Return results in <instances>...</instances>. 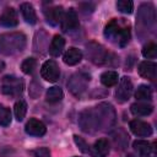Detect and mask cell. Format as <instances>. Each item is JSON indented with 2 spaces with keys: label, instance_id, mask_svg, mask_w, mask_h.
Masks as SVG:
<instances>
[{
  "label": "cell",
  "instance_id": "cell-1",
  "mask_svg": "<svg viewBox=\"0 0 157 157\" xmlns=\"http://www.w3.org/2000/svg\"><path fill=\"white\" fill-rule=\"evenodd\" d=\"M115 110L109 103H101L97 107L87 108L80 113L78 125L83 132L94 134L99 130H108L114 126Z\"/></svg>",
  "mask_w": 157,
  "mask_h": 157
},
{
  "label": "cell",
  "instance_id": "cell-2",
  "mask_svg": "<svg viewBox=\"0 0 157 157\" xmlns=\"http://www.w3.org/2000/svg\"><path fill=\"white\" fill-rule=\"evenodd\" d=\"M137 34L140 38L148 37L156 28V11L151 2H144L140 5L136 16Z\"/></svg>",
  "mask_w": 157,
  "mask_h": 157
},
{
  "label": "cell",
  "instance_id": "cell-3",
  "mask_svg": "<svg viewBox=\"0 0 157 157\" xmlns=\"http://www.w3.org/2000/svg\"><path fill=\"white\" fill-rule=\"evenodd\" d=\"M104 37L118 47H125L130 40V27L123 18H113L104 28Z\"/></svg>",
  "mask_w": 157,
  "mask_h": 157
},
{
  "label": "cell",
  "instance_id": "cell-4",
  "mask_svg": "<svg viewBox=\"0 0 157 157\" xmlns=\"http://www.w3.org/2000/svg\"><path fill=\"white\" fill-rule=\"evenodd\" d=\"M27 38L21 32H10L0 34V53L4 55H13L22 52L26 47Z\"/></svg>",
  "mask_w": 157,
  "mask_h": 157
},
{
  "label": "cell",
  "instance_id": "cell-5",
  "mask_svg": "<svg viewBox=\"0 0 157 157\" xmlns=\"http://www.w3.org/2000/svg\"><path fill=\"white\" fill-rule=\"evenodd\" d=\"M86 55L90 61L97 65L109 64V60H110V53L107 52L104 47H102L96 42H90L86 45Z\"/></svg>",
  "mask_w": 157,
  "mask_h": 157
},
{
  "label": "cell",
  "instance_id": "cell-6",
  "mask_svg": "<svg viewBox=\"0 0 157 157\" xmlns=\"http://www.w3.org/2000/svg\"><path fill=\"white\" fill-rule=\"evenodd\" d=\"M88 82H90V75H87L85 72H77V74H74L69 78L67 87L74 96L81 97L86 92Z\"/></svg>",
  "mask_w": 157,
  "mask_h": 157
},
{
  "label": "cell",
  "instance_id": "cell-7",
  "mask_svg": "<svg viewBox=\"0 0 157 157\" xmlns=\"http://www.w3.org/2000/svg\"><path fill=\"white\" fill-rule=\"evenodd\" d=\"M23 81L15 76H5L1 81V93L10 97H17L23 92Z\"/></svg>",
  "mask_w": 157,
  "mask_h": 157
},
{
  "label": "cell",
  "instance_id": "cell-8",
  "mask_svg": "<svg viewBox=\"0 0 157 157\" xmlns=\"http://www.w3.org/2000/svg\"><path fill=\"white\" fill-rule=\"evenodd\" d=\"M132 93V82L130 77L124 76L120 78L119 85L115 90V99L118 103H125L131 97Z\"/></svg>",
  "mask_w": 157,
  "mask_h": 157
},
{
  "label": "cell",
  "instance_id": "cell-9",
  "mask_svg": "<svg viewBox=\"0 0 157 157\" xmlns=\"http://www.w3.org/2000/svg\"><path fill=\"white\" fill-rule=\"evenodd\" d=\"M40 76L49 81V82H56L60 77V70L58 64L54 60H47L40 67Z\"/></svg>",
  "mask_w": 157,
  "mask_h": 157
},
{
  "label": "cell",
  "instance_id": "cell-10",
  "mask_svg": "<svg viewBox=\"0 0 157 157\" xmlns=\"http://www.w3.org/2000/svg\"><path fill=\"white\" fill-rule=\"evenodd\" d=\"M129 128L131 130V132L136 136H141V137H146V136H151L153 130H152V126L146 123V121H142V120H139V119H135V120H131L130 124H129Z\"/></svg>",
  "mask_w": 157,
  "mask_h": 157
},
{
  "label": "cell",
  "instance_id": "cell-11",
  "mask_svg": "<svg viewBox=\"0 0 157 157\" xmlns=\"http://www.w3.org/2000/svg\"><path fill=\"white\" fill-rule=\"evenodd\" d=\"M61 29L63 32H70V31H74L78 27V18H77V13L76 11L71 7L69 9L64 16H63V20H61Z\"/></svg>",
  "mask_w": 157,
  "mask_h": 157
},
{
  "label": "cell",
  "instance_id": "cell-12",
  "mask_svg": "<svg viewBox=\"0 0 157 157\" xmlns=\"http://www.w3.org/2000/svg\"><path fill=\"white\" fill-rule=\"evenodd\" d=\"M137 71L140 74V76H142L144 78H147L150 81H155L156 78V72H157V65L153 61H141L139 64Z\"/></svg>",
  "mask_w": 157,
  "mask_h": 157
},
{
  "label": "cell",
  "instance_id": "cell-13",
  "mask_svg": "<svg viewBox=\"0 0 157 157\" xmlns=\"http://www.w3.org/2000/svg\"><path fill=\"white\" fill-rule=\"evenodd\" d=\"M0 25L4 27H15L18 25L17 12L13 7H6L0 16Z\"/></svg>",
  "mask_w": 157,
  "mask_h": 157
},
{
  "label": "cell",
  "instance_id": "cell-14",
  "mask_svg": "<svg viewBox=\"0 0 157 157\" xmlns=\"http://www.w3.org/2000/svg\"><path fill=\"white\" fill-rule=\"evenodd\" d=\"M110 150L109 141L107 139H98L90 150L92 157H107Z\"/></svg>",
  "mask_w": 157,
  "mask_h": 157
},
{
  "label": "cell",
  "instance_id": "cell-15",
  "mask_svg": "<svg viewBox=\"0 0 157 157\" xmlns=\"http://www.w3.org/2000/svg\"><path fill=\"white\" fill-rule=\"evenodd\" d=\"M25 130L31 136H43L47 131V128L40 120L32 118L27 121V124L25 126Z\"/></svg>",
  "mask_w": 157,
  "mask_h": 157
},
{
  "label": "cell",
  "instance_id": "cell-16",
  "mask_svg": "<svg viewBox=\"0 0 157 157\" xmlns=\"http://www.w3.org/2000/svg\"><path fill=\"white\" fill-rule=\"evenodd\" d=\"M44 15H45V20L49 25L52 26H56L61 22L63 20V16H64V10H63V6H53V7H49L44 11Z\"/></svg>",
  "mask_w": 157,
  "mask_h": 157
},
{
  "label": "cell",
  "instance_id": "cell-17",
  "mask_svg": "<svg viewBox=\"0 0 157 157\" xmlns=\"http://www.w3.org/2000/svg\"><path fill=\"white\" fill-rule=\"evenodd\" d=\"M130 110L136 117H145V115H150L153 112V105L147 102H136L131 104Z\"/></svg>",
  "mask_w": 157,
  "mask_h": 157
},
{
  "label": "cell",
  "instance_id": "cell-18",
  "mask_svg": "<svg viewBox=\"0 0 157 157\" xmlns=\"http://www.w3.org/2000/svg\"><path fill=\"white\" fill-rule=\"evenodd\" d=\"M82 59V53L80 49L77 48H69L65 53H64V56H63V60L66 65H76L81 61Z\"/></svg>",
  "mask_w": 157,
  "mask_h": 157
},
{
  "label": "cell",
  "instance_id": "cell-19",
  "mask_svg": "<svg viewBox=\"0 0 157 157\" xmlns=\"http://www.w3.org/2000/svg\"><path fill=\"white\" fill-rule=\"evenodd\" d=\"M20 10H21V13L27 23H29V25L37 23V15H36V11H34V7L32 6V4L22 2L20 6Z\"/></svg>",
  "mask_w": 157,
  "mask_h": 157
},
{
  "label": "cell",
  "instance_id": "cell-20",
  "mask_svg": "<svg viewBox=\"0 0 157 157\" xmlns=\"http://www.w3.org/2000/svg\"><path fill=\"white\" fill-rule=\"evenodd\" d=\"M64 47H65V39L61 36L56 34V36L53 37V39L50 42V45L48 48L49 49V54L52 56H59L63 53Z\"/></svg>",
  "mask_w": 157,
  "mask_h": 157
},
{
  "label": "cell",
  "instance_id": "cell-21",
  "mask_svg": "<svg viewBox=\"0 0 157 157\" xmlns=\"http://www.w3.org/2000/svg\"><path fill=\"white\" fill-rule=\"evenodd\" d=\"M113 142L117 150H125V147L128 146L129 142V136L126 135V132L123 129H118L113 132Z\"/></svg>",
  "mask_w": 157,
  "mask_h": 157
},
{
  "label": "cell",
  "instance_id": "cell-22",
  "mask_svg": "<svg viewBox=\"0 0 157 157\" xmlns=\"http://www.w3.org/2000/svg\"><path fill=\"white\" fill-rule=\"evenodd\" d=\"M132 147L134 150L137 152L139 156L141 157H148L152 152V147H151V144L148 141H145V140H136L132 142Z\"/></svg>",
  "mask_w": 157,
  "mask_h": 157
},
{
  "label": "cell",
  "instance_id": "cell-23",
  "mask_svg": "<svg viewBox=\"0 0 157 157\" xmlns=\"http://www.w3.org/2000/svg\"><path fill=\"white\" fill-rule=\"evenodd\" d=\"M45 97H47V101L49 103H58L64 98V92H63V90L60 87L53 86V87H49L47 90Z\"/></svg>",
  "mask_w": 157,
  "mask_h": 157
},
{
  "label": "cell",
  "instance_id": "cell-24",
  "mask_svg": "<svg viewBox=\"0 0 157 157\" xmlns=\"http://www.w3.org/2000/svg\"><path fill=\"white\" fill-rule=\"evenodd\" d=\"M101 82L105 87H112V86L117 85V82H118V72L110 71V70L104 71L101 75Z\"/></svg>",
  "mask_w": 157,
  "mask_h": 157
},
{
  "label": "cell",
  "instance_id": "cell-25",
  "mask_svg": "<svg viewBox=\"0 0 157 157\" xmlns=\"http://www.w3.org/2000/svg\"><path fill=\"white\" fill-rule=\"evenodd\" d=\"M135 98L137 101H150L152 98V90L147 85H140L135 92Z\"/></svg>",
  "mask_w": 157,
  "mask_h": 157
},
{
  "label": "cell",
  "instance_id": "cell-26",
  "mask_svg": "<svg viewBox=\"0 0 157 157\" xmlns=\"http://www.w3.org/2000/svg\"><path fill=\"white\" fill-rule=\"evenodd\" d=\"M13 113H15V117H16V119L18 121L23 120V118H25V115L27 113V104H26V102L22 101V99L17 101L15 103V105H13Z\"/></svg>",
  "mask_w": 157,
  "mask_h": 157
},
{
  "label": "cell",
  "instance_id": "cell-27",
  "mask_svg": "<svg viewBox=\"0 0 157 157\" xmlns=\"http://www.w3.org/2000/svg\"><path fill=\"white\" fill-rule=\"evenodd\" d=\"M11 123V112L7 107L0 104V125L7 126Z\"/></svg>",
  "mask_w": 157,
  "mask_h": 157
},
{
  "label": "cell",
  "instance_id": "cell-28",
  "mask_svg": "<svg viewBox=\"0 0 157 157\" xmlns=\"http://www.w3.org/2000/svg\"><path fill=\"white\" fill-rule=\"evenodd\" d=\"M142 55L147 59H155L157 56V45L153 42L147 43L144 48H142Z\"/></svg>",
  "mask_w": 157,
  "mask_h": 157
},
{
  "label": "cell",
  "instance_id": "cell-29",
  "mask_svg": "<svg viewBox=\"0 0 157 157\" xmlns=\"http://www.w3.org/2000/svg\"><path fill=\"white\" fill-rule=\"evenodd\" d=\"M36 66H37V60L34 59V58H27V59H25L23 61H22V64H21V70L25 72V74H32L33 71H34V69H36Z\"/></svg>",
  "mask_w": 157,
  "mask_h": 157
},
{
  "label": "cell",
  "instance_id": "cell-30",
  "mask_svg": "<svg viewBox=\"0 0 157 157\" xmlns=\"http://www.w3.org/2000/svg\"><path fill=\"white\" fill-rule=\"evenodd\" d=\"M117 9L123 13H131L134 10V2L130 0H118Z\"/></svg>",
  "mask_w": 157,
  "mask_h": 157
},
{
  "label": "cell",
  "instance_id": "cell-31",
  "mask_svg": "<svg viewBox=\"0 0 157 157\" xmlns=\"http://www.w3.org/2000/svg\"><path fill=\"white\" fill-rule=\"evenodd\" d=\"M28 93H29V96H31L32 98H37V97L42 93V85H40L38 81L33 80V81L31 82V85H29Z\"/></svg>",
  "mask_w": 157,
  "mask_h": 157
},
{
  "label": "cell",
  "instance_id": "cell-32",
  "mask_svg": "<svg viewBox=\"0 0 157 157\" xmlns=\"http://www.w3.org/2000/svg\"><path fill=\"white\" fill-rule=\"evenodd\" d=\"M74 141H75V144H76V146L78 147V150L81 151V152H83V153H90V146H88V144L82 139V137H80V136H77V135H74Z\"/></svg>",
  "mask_w": 157,
  "mask_h": 157
},
{
  "label": "cell",
  "instance_id": "cell-33",
  "mask_svg": "<svg viewBox=\"0 0 157 157\" xmlns=\"http://www.w3.org/2000/svg\"><path fill=\"white\" fill-rule=\"evenodd\" d=\"M33 153L36 157H50V152L47 147H39V148L34 150Z\"/></svg>",
  "mask_w": 157,
  "mask_h": 157
},
{
  "label": "cell",
  "instance_id": "cell-34",
  "mask_svg": "<svg viewBox=\"0 0 157 157\" xmlns=\"http://www.w3.org/2000/svg\"><path fill=\"white\" fill-rule=\"evenodd\" d=\"M4 67H5V64H4V61H1V60H0V72L4 70Z\"/></svg>",
  "mask_w": 157,
  "mask_h": 157
},
{
  "label": "cell",
  "instance_id": "cell-35",
  "mask_svg": "<svg viewBox=\"0 0 157 157\" xmlns=\"http://www.w3.org/2000/svg\"><path fill=\"white\" fill-rule=\"evenodd\" d=\"M128 157H134V156H132V155H129V156H128Z\"/></svg>",
  "mask_w": 157,
  "mask_h": 157
}]
</instances>
